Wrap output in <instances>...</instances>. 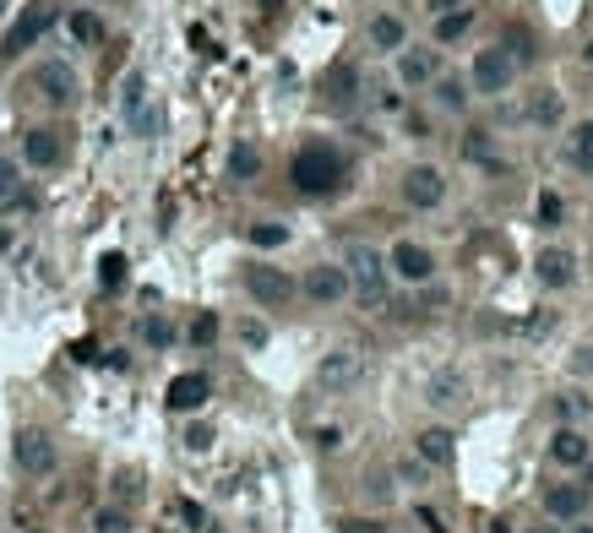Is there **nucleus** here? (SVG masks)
<instances>
[{
    "instance_id": "nucleus-9",
    "label": "nucleus",
    "mask_w": 593,
    "mask_h": 533,
    "mask_svg": "<svg viewBox=\"0 0 593 533\" xmlns=\"http://www.w3.org/2000/svg\"><path fill=\"white\" fill-rule=\"evenodd\" d=\"M33 93H39L49 109H71L77 93H82V82H77V71H71L66 60H44V66L33 71Z\"/></svg>"
},
{
    "instance_id": "nucleus-45",
    "label": "nucleus",
    "mask_w": 593,
    "mask_h": 533,
    "mask_svg": "<svg viewBox=\"0 0 593 533\" xmlns=\"http://www.w3.org/2000/svg\"><path fill=\"white\" fill-rule=\"evenodd\" d=\"M419 523H425L430 533H447V528H441V517H436V512H419Z\"/></svg>"
},
{
    "instance_id": "nucleus-23",
    "label": "nucleus",
    "mask_w": 593,
    "mask_h": 533,
    "mask_svg": "<svg viewBox=\"0 0 593 533\" xmlns=\"http://www.w3.org/2000/svg\"><path fill=\"white\" fill-rule=\"evenodd\" d=\"M430 88H436V104L447 109V115H463L468 109V82L463 77H436Z\"/></svg>"
},
{
    "instance_id": "nucleus-29",
    "label": "nucleus",
    "mask_w": 593,
    "mask_h": 533,
    "mask_svg": "<svg viewBox=\"0 0 593 533\" xmlns=\"http://www.w3.org/2000/svg\"><path fill=\"white\" fill-rule=\"evenodd\" d=\"M528 120H534V126H555V120H561V93H534L528 98Z\"/></svg>"
},
{
    "instance_id": "nucleus-46",
    "label": "nucleus",
    "mask_w": 593,
    "mask_h": 533,
    "mask_svg": "<svg viewBox=\"0 0 593 533\" xmlns=\"http://www.w3.org/2000/svg\"><path fill=\"white\" fill-rule=\"evenodd\" d=\"M583 485L593 490V457H588V463H583Z\"/></svg>"
},
{
    "instance_id": "nucleus-22",
    "label": "nucleus",
    "mask_w": 593,
    "mask_h": 533,
    "mask_svg": "<svg viewBox=\"0 0 593 533\" xmlns=\"http://www.w3.org/2000/svg\"><path fill=\"white\" fill-rule=\"evenodd\" d=\"M354 88H360V71H354V66H332L327 77H321V93H327L332 104H349Z\"/></svg>"
},
{
    "instance_id": "nucleus-3",
    "label": "nucleus",
    "mask_w": 593,
    "mask_h": 533,
    "mask_svg": "<svg viewBox=\"0 0 593 533\" xmlns=\"http://www.w3.org/2000/svg\"><path fill=\"white\" fill-rule=\"evenodd\" d=\"M365 376H370V354L354 349V343H343V349H327V354L316 359V387L332 392V398H338V392H354Z\"/></svg>"
},
{
    "instance_id": "nucleus-43",
    "label": "nucleus",
    "mask_w": 593,
    "mask_h": 533,
    "mask_svg": "<svg viewBox=\"0 0 593 533\" xmlns=\"http://www.w3.org/2000/svg\"><path fill=\"white\" fill-rule=\"evenodd\" d=\"M11 245H17V234H11L6 223H0V262H6V256H11Z\"/></svg>"
},
{
    "instance_id": "nucleus-6",
    "label": "nucleus",
    "mask_w": 593,
    "mask_h": 533,
    "mask_svg": "<svg viewBox=\"0 0 593 533\" xmlns=\"http://www.w3.org/2000/svg\"><path fill=\"white\" fill-rule=\"evenodd\" d=\"M387 272L398 283H409V289H425V283H436V256H430V245H419V240H398L387 251Z\"/></svg>"
},
{
    "instance_id": "nucleus-33",
    "label": "nucleus",
    "mask_w": 593,
    "mask_h": 533,
    "mask_svg": "<svg viewBox=\"0 0 593 533\" xmlns=\"http://www.w3.org/2000/svg\"><path fill=\"white\" fill-rule=\"evenodd\" d=\"M142 343L147 349H169V343H175V327H169L164 316H147L142 321Z\"/></svg>"
},
{
    "instance_id": "nucleus-12",
    "label": "nucleus",
    "mask_w": 593,
    "mask_h": 533,
    "mask_svg": "<svg viewBox=\"0 0 593 533\" xmlns=\"http://www.w3.org/2000/svg\"><path fill=\"white\" fill-rule=\"evenodd\" d=\"M60 158H66V136H60L55 126H33L28 136H22V164L28 169H55Z\"/></svg>"
},
{
    "instance_id": "nucleus-11",
    "label": "nucleus",
    "mask_w": 593,
    "mask_h": 533,
    "mask_svg": "<svg viewBox=\"0 0 593 533\" xmlns=\"http://www.w3.org/2000/svg\"><path fill=\"white\" fill-rule=\"evenodd\" d=\"M403 202H409L414 213H436V207L447 202V175H441L436 164H414L409 175H403Z\"/></svg>"
},
{
    "instance_id": "nucleus-32",
    "label": "nucleus",
    "mask_w": 593,
    "mask_h": 533,
    "mask_svg": "<svg viewBox=\"0 0 593 533\" xmlns=\"http://www.w3.org/2000/svg\"><path fill=\"white\" fill-rule=\"evenodd\" d=\"M572 164L583 169V175H593V120L572 131Z\"/></svg>"
},
{
    "instance_id": "nucleus-8",
    "label": "nucleus",
    "mask_w": 593,
    "mask_h": 533,
    "mask_svg": "<svg viewBox=\"0 0 593 533\" xmlns=\"http://www.w3.org/2000/svg\"><path fill=\"white\" fill-rule=\"evenodd\" d=\"M512 77H517V66H512V55H506L501 39H496L490 49H479V55H474L468 88H474V93H490V98H501L506 88H512Z\"/></svg>"
},
{
    "instance_id": "nucleus-26",
    "label": "nucleus",
    "mask_w": 593,
    "mask_h": 533,
    "mask_svg": "<svg viewBox=\"0 0 593 533\" xmlns=\"http://www.w3.org/2000/svg\"><path fill=\"white\" fill-rule=\"evenodd\" d=\"M251 245H256V251H278V245H289V223L256 218V223H251Z\"/></svg>"
},
{
    "instance_id": "nucleus-24",
    "label": "nucleus",
    "mask_w": 593,
    "mask_h": 533,
    "mask_svg": "<svg viewBox=\"0 0 593 533\" xmlns=\"http://www.w3.org/2000/svg\"><path fill=\"white\" fill-rule=\"evenodd\" d=\"M463 153H468V164H485L490 175H501V169H506V158H501V153H490V131H468Z\"/></svg>"
},
{
    "instance_id": "nucleus-5",
    "label": "nucleus",
    "mask_w": 593,
    "mask_h": 533,
    "mask_svg": "<svg viewBox=\"0 0 593 533\" xmlns=\"http://www.w3.org/2000/svg\"><path fill=\"white\" fill-rule=\"evenodd\" d=\"M245 294H251L256 305H267V311H283V305H289L294 294H300V283H294L283 267L251 262V267H245Z\"/></svg>"
},
{
    "instance_id": "nucleus-36",
    "label": "nucleus",
    "mask_w": 593,
    "mask_h": 533,
    "mask_svg": "<svg viewBox=\"0 0 593 533\" xmlns=\"http://www.w3.org/2000/svg\"><path fill=\"white\" fill-rule=\"evenodd\" d=\"M98 283H104V289H120V283H126V256H104V262H98Z\"/></svg>"
},
{
    "instance_id": "nucleus-4",
    "label": "nucleus",
    "mask_w": 593,
    "mask_h": 533,
    "mask_svg": "<svg viewBox=\"0 0 593 533\" xmlns=\"http://www.w3.org/2000/svg\"><path fill=\"white\" fill-rule=\"evenodd\" d=\"M11 463H17L28 479H49L60 468V446H55L49 430L28 425V430H17V441H11Z\"/></svg>"
},
{
    "instance_id": "nucleus-49",
    "label": "nucleus",
    "mask_w": 593,
    "mask_h": 533,
    "mask_svg": "<svg viewBox=\"0 0 593 533\" xmlns=\"http://www.w3.org/2000/svg\"><path fill=\"white\" fill-rule=\"evenodd\" d=\"M490 533H512V528H506V523H490Z\"/></svg>"
},
{
    "instance_id": "nucleus-18",
    "label": "nucleus",
    "mask_w": 593,
    "mask_h": 533,
    "mask_svg": "<svg viewBox=\"0 0 593 533\" xmlns=\"http://www.w3.org/2000/svg\"><path fill=\"white\" fill-rule=\"evenodd\" d=\"M425 403L441 408V414L463 408L468 403V376H457V370H436V376H430V387H425Z\"/></svg>"
},
{
    "instance_id": "nucleus-10",
    "label": "nucleus",
    "mask_w": 593,
    "mask_h": 533,
    "mask_svg": "<svg viewBox=\"0 0 593 533\" xmlns=\"http://www.w3.org/2000/svg\"><path fill=\"white\" fill-rule=\"evenodd\" d=\"M300 294L311 305H321V311H327V305H343L349 300V272H343V262H316L300 278Z\"/></svg>"
},
{
    "instance_id": "nucleus-15",
    "label": "nucleus",
    "mask_w": 593,
    "mask_h": 533,
    "mask_svg": "<svg viewBox=\"0 0 593 533\" xmlns=\"http://www.w3.org/2000/svg\"><path fill=\"white\" fill-rule=\"evenodd\" d=\"M436 77H441L436 49H409V44L398 49V82H403V88H430Z\"/></svg>"
},
{
    "instance_id": "nucleus-19",
    "label": "nucleus",
    "mask_w": 593,
    "mask_h": 533,
    "mask_svg": "<svg viewBox=\"0 0 593 533\" xmlns=\"http://www.w3.org/2000/svg\"><path fill=\"white\" fill-rule=\"evenodd\" d=\"M588 512V485H550L545 490V517L555 523H577Z\"/></svg>"
},
{
    "instance_id": "nucleus-40",
    "label": "nucleus",
    "mask_w": 593,
    "mask_h": 533,
    "mask_svg": "<svg viewBox=\"0 0 593 533\" xmlns=\"http://www.w3.org/2000/svg\"><path fill=\"white\" fill-rule=\"evenodd\" d=\"M240 343H245V349H262L267 327H262V321H240Z\"/></svg>"
},
{
    "instance_id": "nucleus-25",
    "label": "nucleus",
    "mask_w": 593,
    "mask_h": 533,
    "mask_svg": "<svg viewBox=\"0 0 593 533\" xmlns=\"http://www.w3.org/2000/svg\"><path fill=\"white\" fill-rule=\"evenodd\" d=\"M66 28L77 44H104V17H98V11H71Z\"/></svg>"
},
{
    "instance_id": "nucleus-42",
    "label": "nucleus",
    "mask_w": 593,
    "mask_h": 533,
    "mask_svg": "<svg viewBox=\"0 0 593 533\" xmlns=\"http://www.w3.org/2000/svg\"><path fill=\"white\" fill-rule=\"evenodd\" d=\"M572 370H577V376H593V349H577L572 354Z\"/></svg>"
},
{
    "instance_id": "nucleus-39",
    "label": "nucleus",
    "mask_w": 593,
    "mask_h": 533,
    "mask_svg": "<svg viewBox=\"0 0 593 533\" xmlns=\"http://www.w3.org/2000/svg\"><path fill=\"white\" fill-rule=\"evenodd\" d=\"M213 446V425H191L185 430V452H207Z\"/></svg>"
},
{
    "instance_id": "nucleus-41",
    "label": "nucleus",
    "mask_w": 593,
    "mask_h": 533,
    "mask_svg": "<svg viewBox=\"0 0 593 533\" xmlns=\"http://www.w3.org/2000/svg\"><path fill=\"white\" fill-rule=\"evenodd\" d=\"M539 223H561V196H555V191L539 196Z\"/></svg>"
},
{
    "instance_id": "nucleus-34",
    "label": "nucleus",
    "mask_w": 593,
    "mask_h": 533,
    "mask_svg": "<svg viewBox=\"0 0 593 533\" xmlns=\"http://www.w3.org/2000/svg\"><path fill=\"white\" fill-rule=\"evenodd\" d=\"M93 533H131V517L120 506H98L93 512Z\"/></svg>"
},
{
    "instance_id": "nucleus-2",
    "label": "nucleus",
    "mask_w": 593,
    "mask_h": 533,
    "mask_svg": "<svg viewBox=\"0 0 593 533\" xmlns=\"http://www.w3.org/2000/svg\"><path fill=\"white\" fill-rule=\"evenodd\" d=\"M343 272H349V294L365 305H387V283H392V272H387V251H376V245H349V256H343Z\"/></svg>"
},
{
    "instance_id": "nucleus-50",
    "label": "nucleus",
    "mask_w": 593,
    "mask_h": 533,
    "mask_svg": "<svg viewBox=\"0 0 593 533\" xmlns=\"http://www.w3.org/2000/svg\"><path fill=\"white\" fill-rule=\"evenodd\" d=\"M588 60H593V44H588Z\"/></svg>"
},
{
    "instance_id": "nucleus-28",
    "label": "nucleus",
    "mask_w": 593,
    "mask_h": 533,
    "mask_svg": "<svg viewBox=\"0 0 593 533\" xmlns=\"http://www.w3.org/2000/svg\"><path fill=\"white\" fill-rule=\"evenodd\" d=\"M229 175H234V180H256V175H262V153H256L251 142H234V153H229Z\"/></svg>"
},
{
    "instance_id": "nucleus-1",
    "label": "nucleus",
    "mask_w": 593,
    "mask_h": 533,
    "mask_svg": "<svg viewBox=\"0 0 593 533\" xmlns=\"http://www.w3.org/2000/svg\"><path fill=\"white\" fill-rule=\"evenodd\" d=\"M289 180H294V191L300 196H327V191H338V180H343V153L332 142H305L300 153H294V164H289Z\"/></svg>"
},
{
    "instance_id": "nucleus-48",
    "label": "nucleus",
    "mask_w": 593,
    "mask_h": 533,
    "mask_svg": "<svg viewBox=\"0 0 593 533\" xmlns=\"http://www.w3.org/2000/svg\"><path fill=\"white\" fill-rule=\"evenodd\" d=\"M528 533H561V528H550V523H539V528H528Z\"/></svg>"
},
{
    "instance_id": "nucleus-20",
    "label": "nucleus",
    "mask_w": 593,
    "mask_h": 533,
    "mask_svg": "<svg viewBox=\"0 0 593 533\" xmlns=\"http://www.w3.org/2000/svg\"><path fill=\"white\" fill-rule=\"evenodd\" d=\"M403 44H409V28H403V17H392V11H376V17H370V49H381V55H398Z\"/></svg>"
},
{
    "instance_id": "nucleus-14",
    "label": "nucleus",
    "mask_w": 593,
    "mask_h": 533,
    "mask_svg": "<svg viewBox=\"0 0 593 533\" xmlns=\"http://www.w3.org/2000/svg\"><path fill=\"white\" fill-rule=\"evenodd\" d=\"M207 398H213V381L202 376V370H185V376H175L169 381V408L175 414H196V408H207Z\"/></svg>"
},
{
    "instance_id": "nucleus-37",
    "label": "nucleus",
    "mask_w": 593,
    "mask_h": 533,
    "mask_svg": "<svg viewBox=\"0 0 593 533\" xmlns=\"http://www.w3.org/2000/svg\"><path fill=\"white\" fill-rule=\"evenodd\" d=\"M115 495H120V506L142 501V479H137V474H131V468H126V474H115Z\"/></svg>"
},
{
    "instance_id": "nucleus-13",
    "label": "nucleus",
    "mask_w": 593,
    "mask_h": 533,
    "mask_svg": "<svg viewBox=\"0 0 593 533\" xmlns=\"http://www.w3.org/2000/svg\"><path fill=\"white\" fill-rule=\"evenodd\" d=\"M534 272L545 289H572L577 283V256L566 251V245H545V251L534 256Z\"/></svg>"
},
{
    "instance_id": "nucleus-31",
    "label": "nucleus",
    "mask_w": 593,
    "mask_h": 533,
    "mask_svg": "<svg viewBox=\"0 0 593 533\" xmlns=\"http://www.w3.org/2000/svg\"><path fill=\"white\" fill-rule=\"evenodd\" d=\"M501 49L512 55V66H534V55H539V49H534V39H528L523 28H512V33H506V39H501Z\"/></svg>"
},
{
    "instance_id": "nucleus-47",
    "label": "nucleus",
    "mask_w": 593,
    "mask_h": 533,
    "mask_svg": "<svg viewBox=\"0 0 593 533\" xmlns=\"http://www.w3.org/2000/svg\"><path fill=\"white\" fill-rule=\"evenodd\" d=\"M561 533H593V523H577V528H561Z\"/></svg>"
},
{
    "instance_id": "nucleus-30",
    "label": "nucleus",
    "mask_w": 593,
    "mask_h": 533,
    "mask_svg": "<svg viewBox=\"0 0 593 533\" xmlns=\"http://www.w3.org/2000/svg\"><path fill=\"white\" fill-rule=\"evenodd\" d=\"M17 196H22V164H17V158H6V153H0V207H6V202H17Z\"/></svg>"
},
{
    "instance_id": "nucleus-44",
    "label": "nucleus",
    "mask_w": 593,
    "mask_h": 533,
    "mask_svg": "<svg viewBox=\"0 0 593 533\" xmlns=\"http://www.w3.org/2000/svg\"><path fill=\"white\" fill-rule=\"evenodd\" d=\"M425 6H430V11H436V17H441V11H457V6H463V0H425Z\"/></svg>"
},
{
    "instance_id": "nucleus-17",
    "label": "nucleus",
    "mask_w": 593,
    "mask_h": 533,
    "mask_svg": "<svg viewBox=\"0 0 593 533\" xmlns=\"http://www.w3.org/2000/svg\"><path fill=\"white\" fill-rule=\"evenodd\" d=\"M414 457H419V463H430V468H447L452 457H457V436H452L447 425L419 430V436H414Z\"/></svg>"
},
{
    "instance_id": "nucleus-7",
    "label": "nucleus",
    "mask_w": 593,
    "mask_h": 533,
    "mask_svg": "<svg viewBox=\"0 0 593 533\" xmlns=\"http://www.w3.org/2000/svg\"><path fill=\"white\" fill-rule=\"evenodd\" d=\"M49 28H55V6L33 0V6H28V11H22V17L6 28V39H0V60H17L22 49H33V44H39Z\"/></svg>"
},
{
    "instance_id": "nucleus-27",
    "label": "nucleus",
    "mask_w": 593,
    "mask_h": 533,
    "mask_svg": "<svg viewBox=\"0 0 593 533\" xmlns=\"http://www.w3.org/2000/svg\"><path fill=\"white\" fill-rule=\"evenodd\" d=\"M468 28H474V11H468V6H457V11H441V17H436V44H452V39H463Z\"/></svg>"
},
{
    "instance_id": "nucleus-16",
    "label": "nucleus",
    "mask_w": 593,
    "mask_h": 533,
    "mask_svg": "<svg viewBox=\"0 0 593 533\" xmlns=\"http://www.w3.org/2000/svg\"><path fill=\"white\" fill-rule=\"evenodd\" d=\"M588 457H593V446H588V430H583V425H555V436H550V463L583 468Z\"/></svg>"
},
{
    "instance_id": "nucleus-38",
    "label": "nucleus",
    "mask_w": 593,
    "mask_h": 533,
    "mask_svg": "<svg viewBox=\"0 0 593 533\" xmlns=\"http://www.w3.org/2000/svg\"><path fill=\"white\" fill-rule=\"evenodd\" d=\"M213 338H218V316L202 311V316L191 321V343H213Z\"/></svg>"
},
{
    "instance_id": "nucleus-21",
    "label": "nucleus",
    "mask_w": 593,
    "mask_h": 533,
    "mask_svg": "<svg viewBox=\"0 0 593 533\" xmlns=\"http://www.w3.org/2000/svg\"><path fill=\"white\" fill-rule=\"evenodd\" d=\"M555 425H583V419H593V398L588 392H561V398L550 403Z\"/></svg>"
},
{
    "instance_id": "nucleus-35",
    "label": "nucleus",
    "mask_w": 593,
    "mask_h": 533,
    "mask_svg": "<svg viewBox=\"0 0 593 533\" xmlns=\"http://www.w3.org/2000/svg\"><path fill=\"white\" fill-rule=\"evenodd\" d=\"M398 479H403L409 490H419V485L430 479V463H419V457H398Z\"/></svg>"
}]
</instances>
